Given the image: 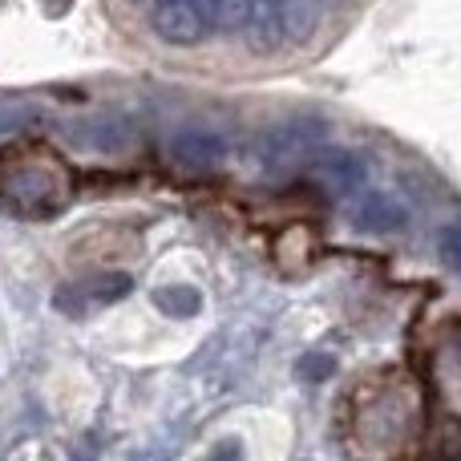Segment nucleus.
<instances>
[{"mask_svg":"<svg viewBox=\"0 0 461 461\" xmlns=\"http://www.w3.org/2000/svg\"><path fill=\"white\" fill-rule=\"evenodd\" d=\"M150 24L154 37L167 45H199L215 29V0H154Z\"/></svg>","mask_w":461,"mask_h":461,"instance_id":"obj_1","label":"nucleus"},{"mask_svg":"<svg viewBox=\"0 0 461 461\" xmlns=\"http://www.w3.org/2000/svg\"><path fill=\"white\" fill-rule=\"evenodd\" d=\"M167 154L186 170H215L219 162H223L227 146H223V138L211 134V130H178L167 142Z\"/></svg>","mask_w":461,"mask_h":461,"instance_id":"obj_2","label":"nucleus"},{"mask_svg":"<svg viewBox=\"0 0 461 461\" xmlns=\"http://www.w3.org/2000/svg\"><path fill=\"white\" fill-rule=\"evenodd\" d=\"M126 122L122 118H94V122H77L69 126V138H77V146H89V150H118L126 142Z\"/></svg>","mask_w":461,"mask_h":461,"instance_id":"obj_3","label":"nucleus"},{"mask_svg":"<svg viewBox=\"0 0 461 461\" xmlns=\"http://www.w3.org/2000/svg\"><path fill=\"white\" fill-rule=\"evenodd\" d=\"M57 178H41L37 170H24V175L8 178V194H13L21 207H41V203H53Z\"/></svg>","mask_w":461,"mask_h":461,"instance_id":"obj_4","label":"nucleus"},{"mask_svg":"<svg viewBox=\"0 0 461 461\" xmlns=\"http://www.w3.org/2000/svg\"><path fill=\"white\" fill-rule=\"evenodd\" d=\"M357 223L365 230H397V227H405V211L393 207L389 199H368L365 207H360Z\"/></svg>","mask_w":461,"mask_h":461,"instance_id":"obj_5","label":"nucleus"},{"mask_svg":"<svg viewBox=\"0 0 461 461\" xmlns=\"http://www.w3.org/2000/svg\"><path fill=\"white\" fill-rule=\"evenodd\" d=\"M154 300H158V308H167L170 316H194L203 295L194 292V287H162V292H154Z\"/></svg>","mask_w":461,"mask_h":461,"instance_id":"obj_6","label":"nucleus"},{"mask_svg":"<svg viewBox=\"0 0 461 461\" xmlns=\"http://www.w3.org/2000/svg\"><path fill=\"white\" fill-rule=\"evenodd\" d=\"M239 457H243V454H239V446H235V441H227V446L219 449V454L211 457V461H239Z\"/></svg>","mask_w":461,"mask_h":461,"instance_id":"obj_7","label":"nucleus"}]
</instances>
